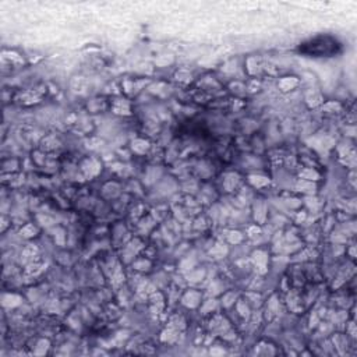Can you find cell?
<instances>
[{
    "instance_id": "obj_1",
    "label": "cell",
    "mask_w": 357,
    "mask_h": 357,
    "mask_svg": "<svg viewBox=\"0 0 357 357\" xmlns=\"http://www.w3.org/2000/svg\"><path fill=\"white\" fill-rule=\"evenodd\" d=\"M342 42L331 35H318L298 46V52L308 57H333L342 53Z\"/></svg>"
}]
</instances>
